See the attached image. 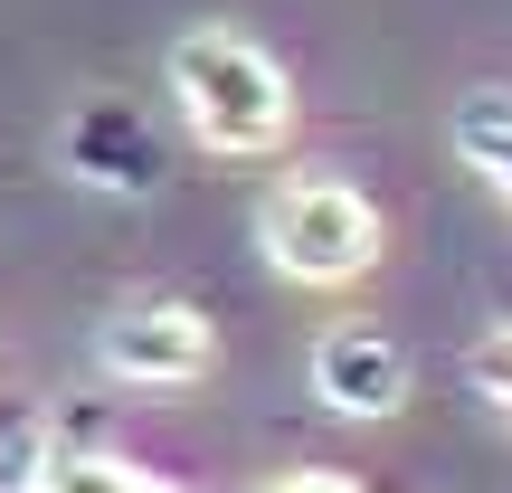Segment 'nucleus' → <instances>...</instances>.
Here are the masks:
<instances>
[{"label":"nucleus","instance_id":"1","mask_svg":"<svg viewBox=\"0 0 512 493\" xmlns=\"http://www.w3.org/2000/svg\"><path fill=\"white\" fill-rule=\"evenodd\" d=\"M171 105L190 114V133L209 152H238V162H256V152H275L294 133L285 67L266 48H247L238 29H190L171 48Z\"/></svg>","mask_w":512,"mask_h":493},{"label":"nucleus","instance_id":"2","mask_svg":"<svg viewBox=\"0 0 512 493\" xmlns=\"http://www.w3.org/2000/svg\"><path fill=\"white\" fill-rule=\"evenodd\" d=\"M256 238H266L275 275H294V285H351L380 266V209L342 181H285L256 219Z\"/></svg>","mask_w":512,"mask_h":493},{"label":"nucleus","instance_id":"3","mask_svg":"<svg viewBox=\"0 0 512 493\" xmlns=\"http://www.w3.org/2000/svg\"><path fill=\"white\" fill-rule=\"evenodd\" d=\"M209 351H219V332H209V313L181 304V294H133V304H114V323H105V370L114 380H143V389L200 380Z\"/></svg>","mask_w":512,"mask_h":493},{"label":"nucleus","instance_id":"4","mask_svg":"<svg viewBox=\"0 0 512 493\" xmlns=\"http://www.w3.org/2000/svg\"><path fill=\"white\" fill-rule=\"evenodd\" d=\"M313 399H323L332 418H389V408L408 399V351H399V332H380V323H332L323 342H313Z\"/></svg>","mask_w":512,"mask_h":493},{"label":"nucleus","instance_id":"5","mask_svg":"<svg viewBox=\"0 0 512 493\" xmlns=\"http://www.w3.org/2000/svg\"><path fill=\"white\" fill-rule=\"evenodd\" d=\"M57 162L76 171L86 190H162V133L143 124L133 105H76V124L57 133Z\"/></svg>","mask_w":512,"mask_h":493},{"label":"nucleus","instance_id":"6","mask_svg":"<svg viewBox=\"0 0 512 493\" xmlns=\"http://www.w3.org/2000/svg\"><path fill=\"white\" fill-rule=\"evenodd\" d=\"M446 143H456V162H475L484 181L512 200V95H503V86L456 95V114H446Z\"/></svg>","mask_w":512,"mask_h":493},{"label":"nucleus","instance_id":"7","mask_svg":"<svg viewBox=\"0 0 512 493\" xmlns=\"http://www.w3.org/2000/svg\"><path fill=\"white\" fill-rule=\"evenodd\" d=\"M29 493H181V484L143 475V465H124V456H38Z\"/></svg>","mask_w":512,"mask_h":493},{"label":"nucleus","instance_id":"8","mask_svg":"<svg viewBox=\"0 0 512 493\" xmlns=\"http://www.w3.org/2000/svg\"><path fill=\"white\" fill-rule=\"evenodd\" d=\"M38 456H48V437H38L19 408H0V493H29L38 484Z\"/></svg>","mask_w":512,"mask_h":493},{"label":"nucleus","instance_id":"9","mask_svg":"<svg viewBox=\"0 0 512 493\" xmlns=\"http://www.w3.org/2000/svg\"><path fill=\"white\" fill-rule=\"evenodd\" d=\"M475 389H484V399H494L503 408V418H512V323L494 332V342H484L475 351Z\"/></svg>","mask_w":512,"mask_h":493},{"label":"nucleus","instance_id":"10","mask_svg":"<svg viewBox=\"0 0 512 493\" xmlns=\"http://www.w3.org/2000/svg\"><path fill=\"white\" fill-rule=\"evenodd\" d=\"M256 493H370V484H351V475H332V465H294V475H266Z\"/></svg>","mask_w":512,"mask_h":493}]
</instances>
